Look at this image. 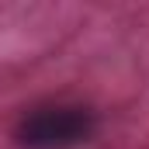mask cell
I'll return each mask as SVG.
<instances>
[{
    "label": "cell",
    "instance_id": "1",
    "mask_svg": "<svg viewBox=\"0 0 149 149\" xmlns=\"http://www.w3.org/2000/svg\"><path fill=\"white\" fill-rule=\"evenodd\" d=\"M94 135V114L83 104H45L31 108L17 125L24 149H73Z\"/></svg>",
    "mask_w": 149,
    "mask_h": 149
}]
</instances>
